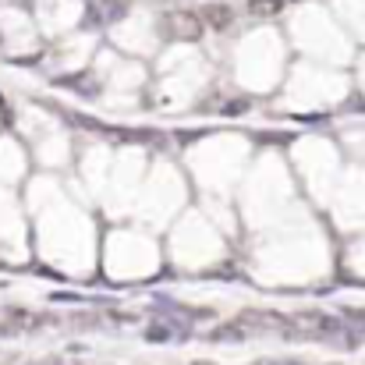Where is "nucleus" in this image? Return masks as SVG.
<instances>
[{"mask_svg":"<svg viewBox=\"0 0 365 365\" xmlns=\"http://www.w3.org/2000/svg\"><path fill=\"white\" fill-rule=\"evenodd\" d=\"M192 365H213V362H192Z\"/></svg>","mask_w":365,"mask_h":365,"instance_id":"obj_1","label":"nucleus"}]
</instances>
